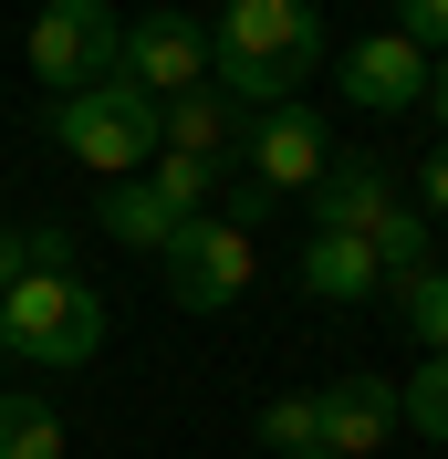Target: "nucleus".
<instances>
[{
    "mask_svg": "<svg viewBox=\"0 0 448 459\" xmlns=\"http://www.w3.org/2000/svg\"><path fill=\"white\" fill-rule=\"evenodd\" d=\"M323 74V11L313 0H229L220 31H209V84L229 105H292V94Z\"/></svg>",
    "mask_w": 448,
    "mask_h": 459,
    "instance_id": "obj_1",
    "label": "nucleus"
},
{
    "mask_svg": "<svg viewBox=\"0 0 448 459\" xmlns=\"http://www.w3.org/2000/svg\"><path fill=\"white\" fill-rule=\"evenodd\" d=\"M42 136H53L73 168H94V178H146L157 146H168V105L146 84H125V74H105V84H84V94H53Z\"/></svg>",
    "mask_w": 448,
    "mask_h": 459,
    "instance_id": "obj_2",
    "label": "nucleus"
},
{
    "mask_svg": "<svg viewBox=\"0 0 448 459\" xmlns=\"http://www.w3.org/2000/svg\"><path fill=\"white\" fill-rule=\"evenodd\" d=\"M105 334H115V314L84 272H22L0 292V355L11 366H94Z\"/></svg>",
    "mask_w": 448,
    "mask_h": 459,
    "instance_id": "obj_3",
    "label": "nucleus"
},
{
    "mask_svg": "<svg viewBox=\"0 0 448 459\" xmlns=\"http://www.w3.org/2000/svg\"><path fill=\"white\" fill-rule=\"evenodd\" d=\"M125 74V22H115V0H42L31 11V84L42 94H84Z\"/></svg>",
    "mask_w": 448,
    "mask_h": 459,
    "instance_id": "obj_4",
    "label": "nucleus"
},
{
    "mask_svg": "<svg viewBox=\"0 0 448 459\" xmlns=\"http://www.w3.org/2000/svg\"><path fill=\"white\" fill-rule=\"evenodd\" d=\"M157 272H168L177 314H229L251 292V230H229L220 209H198V220H177L168 251H157Z\"/></svg>",
    "mask_w": 448,
    "mask_h": 459,
    "instance_id": "obj_5",
    "label": "nucleus"
},
{
    "mask_svg": "<svg viewBox=\"0 0 448 459\" xmlns=\"http://www.w3.org/2000/svg\"><path fill=\"white\" fill-rule=\"evenodd\" d=\"M240 168H251L261 199H303L313 178L334 168L323 115H303V105H261V115H240Z\"/></svg>",
    "mask_w": 448,
    "mask_h": 459,
    "instance_id": "obj_6",
    "label": "nucleus"
},
{
    "mask_svg": "<svg viewBox=\"0 0 448 459\" xmlns=\"http://www.w3.org/2000/svg\"><path fill=\"white\" fill-rule=\"evenodd\" d=\"M334 84L355 115H407V105H427V53L407 31H365V42H344Z\"/></svg>",
    "mask_w": 448,
    "mask_h": 459,
    "instance_id": "obj_7",
    "label": "nucleus"
},
{
    "mask_svg": "<svg viewBox=\"0 0 448 459\" xmlns=\"http://www.w3.org/2000/svg\"><path fill=\"white\" fill-rule=\"evenodd\" d=\"M125 84H146L157 105L188 84H209V31L188 22V11H136L125 22Z\"/></svg>",
    "mask_w": 448,
    "mask_h": 459,
    "instance_id": "obj_8",
    "label": "nucleus"
},
{
    "mask_svg": "<svg viewBox=\"0 0 448 459\" xmlns=\"http://www.w3.org/2000/svg\"><path fill=\"white\" fill-rule=\"evenodd\" d=\"M313 407H323V449L334 459H365V449H386L396 429H407V418H396V386L386 376H323V386H313Z\"/></svg>",
    "mask_w": 448,
    "mask_h": 459,
    "instance_id": "obj_9",
    "label": "nucleus"
},
{
    "mask_svg": "<svg viewBox=\"0 0 448 459\" xmlns=\"http://www.w3.org/2000/svg\"><path fill=\"white\" fill-rule=\"evenodd\" d=\"M303 199H313V230H344V240H365V230L386 220L396 188H386V168H375V157H334V168L313 178Z\"/></svg>",
    "mask_w": 448,
    "mask_h": 459,
    "instance_id": "obj_10",
    "label": "nucleus"
},
{
    "mask_svg": "<svg viewBox=\"0 0 448 459\" xmlns=\"http://www.w3.org/2000/svg\"><path fill=\"white\" fill-rule=\"evenodd\" d=\"M94 230H105L115 251H146V261H157V251L177 240V209L157 199L146 178H105V199H94Z\"/></svg>",
    "mask_w": 448,
    "mask_h": 459,
    "instance_id": "obj_11",
    "label": "nucleus"
},
{
    "mask_svg": "<svg viewBox=\"0 0 448 459\" xmlns=\"http://www.w3.org/2000/svg\"><path fill=\"white\" fill-rule=\"evenodd\" d=\"M229 146H240V105H229L220 84L168 94V157H198V168H220Z\"/></svg>",
    "mask_w": 448,
    "mask_h": 459,
    "instance_id": "obj_12",
    "label": "nucleus"
},
{
    "mask_svg": "<svg viewBox=\"0 0 448 459\" xmlns=\"http://www.w3.org/2000/svg\"><path fill=\"white\" fill-rule=\"evenodd\" d=\"M292 272H303L313 303H365V292H386V282H375V251H365V240H344V230H313Z\"/></svg>",
    "mask_w": 448,
    "mask_h": 459,
    "instance_id": "obj_13",
    "label": "nucleus"
},
{
    "mask_svg": "<svg viewBox=\"0 0 448 459\" xmlns=\"http://www.w3.org/2000/svg\"><path fill=\"white\" fill-rule=\"evenodd\" d=\"M365 251H375V282H407V272L438 261V220H427L418 199H386V220L365 230Z\"/></svg>",
    "mask_w": 448,
    "mask_h": 459,
    "instance_id": "obj_14",
    "label": "nucleus"
},
{
    "mask_svg": "<svg viewBox=\"0 0 448 459\" xmlns=\"http://www.w3.org/2000/svg\"><path fill=\"white\" fill-rule=\"evenodd\" d=\"M0 459H73V449H63V418L31 397V386L0 397Z\"/></svg>",
    "mask_w": 448,
    "mask_h": 459,
    "instance_id": "obj_15",
    "label": "nucleus"
},
{
    "mask_svg": "<svg viewBox=\"0 0 448 459\" xmlns=\"http://www.w3.org/2000/svg\"><path fill=\"white\" fill-rule=\"evenodd\" d=\"M396 292V324L427 344V355H448V272L427 261V272H407V282H386Z\"/></svg>",
    "mask_w": 448,
    "mask_h": 459,
    "instance_id": "obj_16",
    "label": "nucleus"
},
{
    "mask_svg": "<svg viewBox=\"0 0 448 459\" xmlns=\"http://www.w3.org/2000/svg\"><path fill=\"white\" fill-rule=\"evenodd\" d=\"M396 418H407L418 438H438V449H448V355H427V366L396 386Z\"/></svg>",
    "mask_w": 448,
    "mask_h": 459,
    "instance_id": "obj_17",
    "label": "nucleus"
},
{
    "mask_svg": "<svg viewBox=\"0 0 448 459\" xmlns=\"http://www.w3.org/2000/svg\"><path fill=\"white\" fill-rule=\"evenodd\" d=\"M261 438H271L281 459H292V449H323V407H313V386H281V397L261 407Z\"/></svg>",
    "mask_w": 448,
    "mask_h": 459,
    "instance_id": "obj_18",
    "label": "nucleus"
},
{
    "mask_svg": "<svg viewBox=\"0 0 448 459\" xmlns=\"http://www.w3.org/2000/svg\"><path fill=\"white\" fill-rule=\"evenodd\" d=\"M146 188H157V199H168L177 220H198V209H209V188H220V168H198V157H168V146H157Z\"/></svg>",
    "mask_w": 448,
    "mask_h": 459,
    "instance_id": "obj_19",
    "label": "nucleus"
},
{
    "mask_svg": "<svg viewBox=\"0 0 448 459\" xmlns=\"http://www.w3.org/2000/svg\"><path fill=\"white\" fill-rule=\"evenodd\" d=\"M396 31L418 53H448V0H396Z\"/></svg>",
    "mask_w": 448,
    "mask_h": 459,
    "instance_id": "obj_20",
    "label": "nucleus"
},
{
    "mask_svg": "<svg viewBox=\"0 0 448 459\" xmlns=\"http://www.w3.org/2000/svg\"><path fill=\"white\" fill-rule=\"evenodd\" d=\"M22 272H73V230H22Z\"/></svg>",
    "mask_w": 448,
    "mask_h": 459,
    "instance_id": "obj_21",
    "label": "nucleus"
},
{
    "mask_svg": "<svg viewBox=\"0 0 448 459\" xmlns=\"http://www.w3.org/2000/svg\"><path fill=\"white\" fill-rule=\"evenodd\" d=\"M418 209H427V220H448V146L427 157V178H418Z\"/></svg>",
    "mask_w": 448,
    "mask_h": 459,
    "instance_id": "obj_22",
    "label": "nucleus"
},
{
    "mask_svg": "<svg viewBox=\"0 0 448 459\" xmlns=\"http://www.w3.org/2000/svg\"><path fill=\"white\" fill-rule=\"evenodd\" d=\"M11 282H22V230L0 220V292H11Z\"/></svg>",
    "mask_w": 448,
    "mask_h": 459,
    "instance_id": "obj_23",
    "label": "nucleus"
},
{
    "mask_svg": "<svg viewBox=\"0 0 448 459\" xmlns=\"http://www.w3.org/2000/svg\"><path fill=\"white\" fill-rule=\"evenodd\" d=\"M427 105H438V126H448V53L427 63Z\"/></svg>",
    "mask_w": 448,
    "mask_h": 459,
    "instance_id": "obj_24",
    "label": "nucleus"
},
{
    "mask_svg": "<svg viewBox=\"0 0 448 459\" xmlns=\"http://www.w3.org/2000/svg\"><path fill=\"white\" fill-rule=\"evenodd\" d=\"M292 459H334V449H292Z\"/></svg>",
    "mask_w": 448,
    "mask_h": 459,
    "instance_id": "obj_25",
    "label": "nucleus"
},
{
    "mask_svg": "<svg viewBox=\"0 0 448 459\" xmlns=\"http://www.w3.org/2000/svg\"><path fill=\"white\" fill-rule=\"evenodd\" d=\"M220 11H229V0H220Z\"/></svg>",
    "mask_w": 448,
    "mask_h": 459,
    "instance_id": "obj_26",
    "label": "nucleus"
}]
</instances>
